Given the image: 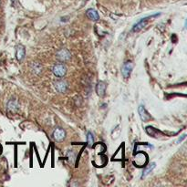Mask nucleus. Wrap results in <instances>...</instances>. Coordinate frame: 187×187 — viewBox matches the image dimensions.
I'll return each mask as SVG.
<instances>
[{"instance_id": "1", "label": "nucleus", "mask_w": 187, "mask_h": 187, "mask_svg": "<svg viewBox=\"0 0 187 187\" xmlns=\"http://www.w3.org/2000/svg\"><path fill=\"white\" fill-rule=\"evenodd\" d=\"M56 56H57V58L58 60H60V61H67V60H69L70 58L71 54H70V52L68 49L62 48V49L58 51Z\"/></svg>"}, {"instance_id": "2", "label": "nucleus", "mask_w": 187, "mask_h": 187, "mask_svg": "<svg viewBox=\"0 0 187 187\" xmlns=\"http://www.w3.org/2000/svg\"><path fill=\"white\" fill-rule=\"evenodd\" d=\"M67 72V68L63 64H57L53 68V73L57 77H63Z\"/></svg>"}, {"instance_id": "3", "label": "nucleus", "mask_w": 187, "mask_h": 187, "mask_svg": "<svg viewBox=\"0 0 187 187\" xmlns=\"http://www.w3.org/2000/svg\"><path fill=\"white\" fill-rule=\"evenodd\" d=\"M132 69H133V64L132 63V62H126V63H124V65L122 66V69H121V73H122L123 77L128 78L131 75Z\"/></svg>"}, {"instance_id": "4", "label": "nucleus", "mask_w": 187, "mask_h": 187, "mask_svg": "<svg viewBox=\"0 0 187 187\" xmlns=\"http://www.w3.org/2000/svg\"><path fill=\"white\" fill-rule=\"evenodd\" d=\"M52 136H53V139H54L55 141H57V142H60V141H62V140H63V139L65 138V136H66V132H65V131H64L63 129H61V128H57V129L53 132Z\"/></svg>"}, {"instance_id": "5", "label": "nucleus", "mask_w": 187, "mask_h": 187, "mask_svg": "<svg viewBox=\"0 0 187 187\" xmlns=\"http://www.w3.org/2000/svg\"><path fill=\"white\" fill-rule=\"evenodd\" d=\"M18 111V102L17 100H10L8 103V111L9 113H16Z\"/></svg>"}, {"instance_id": "6", "label": "nucleus", "mask_w": 187, "mask_h": 187, "mask_svg": "<svg viewBox=\"0 0 187 187\" xmlns=\"http://www.w3.org/2000/svg\"><path fill=\"white\" fill-rule=\"evenodd\" d=\"M55 89L58 92L64 93L68 89V85L64 80H58L55 83Z\"/></svg>"}, {"instance_id": "7", "label": "nucleus", "mask_w": 187, "mask_h": 187, "mask_svg": "<svg viewBox=\"0 0 187 187\" xmlns=\"http://www.w3.org/2000/svg\"><path fill=\"white\" fill-rule=\"evenodd\" d=\"M150 17H144V18H142V19H141L137 24H135L134 26H133V27H132V31L133 32H138V31H140L141 29H142L144 26H145V25L147 24V21H148V18H149Z\"/></svg>"}, {"instance_id": "8", "label": "nucleus", "mask_w": 187, "mask_h": 187, "mask_svg": "<svg viewBox=\"0 0 187 187\" xmlns=\"http://www.w3.org/2000/svg\"><path fill=\"white\" fill-rule=\"evenodd\" d=\"M86 15H87V17H88L90 20H92V21H98V20L100 19V16H99L98 12H97L95 9H92V8L88 9Z\"/></svg>"}, {"instance_id": "9", "label": "nucleus", "mask_w": 187, "mask_h": 187, "mask_svg": "<svg viewBox=\"0 0 187 187\" xmlns=\"http://www.w3.org/2000/svg\"><path fill=\"white\" fill-rule=\"evenodd\" d=\"M105 90H106V84L104 82H102V81L98 82V84L96 86V92H97V94L100 97H102L105 94Z\"/></svg>"}, {"instance_id": "10", "label": "nucleus", "mask_w": 187, "mask_h": 187, "mask_svg": "<svg viewBox=\"0 0 187 187\" xmlns=\"http://www.w3.org/2000/svg\"><path fill=\"white\" fill-rule=\"evenodd\" d=\"M25 54H26V50L25 48L22 45H18L17 47V51H16V56H17V59L18 61L23 60V58H25Z\"/></svg>"}, {"instance_id": "11", "label": "nucleus", "mask_w": 187, "mask_h": 187, "mask_svg": "<svg viewBox=\"0 0 187 187\" xmlns=\"http://www.w3.org/2000/svg\"><path fill=\"white\" fill-rule=\"evenodd\" d=\"M139 113H140V117H141V119H142V121H148L149 120H151V116L146 111L144 106L141 105L139 107Z\"/></svg>"}, {"instance_id": "12", "label": "nucleus", "mask_w": 187, "mask_h": 187, "mask_svg": "<svg viewBox=\"0 0 187 187\" xmlns=\"http://www.w3.org/2000/svg\"><path fill=\"white\" fill-rule=\"evenodd\" d=\"M155 168V164L154 163H151V164H149L144 170H143V172H142V179H143V178H145L153 169Z\"/></svg>"}, {"instance_id": "13", "label": "nucleus", "mask_w": 187, "mask_h": 187, "mask_svg": "<svg viewBox=\"0 0 187 187\" xmlns=\"http://www.w3.org/2000/svg\"><path fill=\"white\" fill-rule=\"evenodd\" d=\"M87 143H88V146L90 148L94 145V138H93V134L90 132L87 133Z\"/></svg>"}, {"instance_id": "14", "label": "nucleus", "mask_w": 187, "mask_h": 187, "mask_svg": "<svg viewBox=\"0 0 187 187\" xmlns=\"http://www.w3.org/2000/svg\"><path fill=\"white\" fill-rule=\"evenodd\" d=\"M33 71H35L36 73H39L40 72V70H41V69H42V67L39 64V63H34L33 64Z\"/></svg>"}, {"instance_id": "15", "label": "nucleus", "mask_w": 187, "mask_h": 187, "mask_svg": "<svg viewBox=\"0 0 187 187\" xmlns=\"http://www.w3.org/2000/svg\"><path fill=\"white\" fill-rule=\"evenodd\" d=\"M11 1H12V5H13V6H16V4L17 3V0H11Z\"/></svg>"}, {"instance_id": "16", "label": "nucleus", "mask_w": 187, "mask_h": 187, "mask_svg": "<svg viewBox=\"0 0 187 187\" xmlns=\"http://www.w3.org/2000/svg\"><path fill=\"white\" fill-rule=\"evenodd\" d=\"M1 151H2V147L0 146V153H1Z\"/></svg>"}]
</instances>
